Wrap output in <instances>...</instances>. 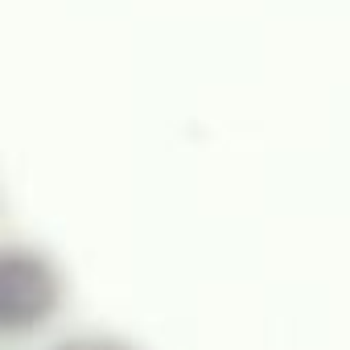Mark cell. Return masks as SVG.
I'll return each mask as SVG.
<instances>
[{"label": "cell", "mask_w": 350, "mask_h": 350, "mask_svg": "<svg viewBox=\"0 0 350 350\" xmlns=\"http://www.w3.org/2000/svg\"><path fill=\"white\" fill-rule=\"evenodd\" d=\"M66 280L58 264L38 247H5L0 256V334L25 338L54 321Z\"/></svg>", "instance_id": "cell-1"}, {"label": "cell", "mask_w": 350, "mask_h": 350, "mask_svg": "<svg viewBox=\"0 0 350 350\" xmlns=\"http://www.w3.org/2000/svg\"><path fill=\"white\" fill-rule=\"evenodd\" d=\"M50 350H136V346L132 342H120L111 334H79V338H66V342H58Z\"/></svg>", "instance_id": "cell-2"}]
</instances>
